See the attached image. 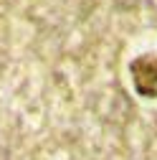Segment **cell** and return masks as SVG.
<instances>
[{
	"mask_svg": "<svg viewBox=\"0 0 157 160\" xmlns=\"http://www.w3.org/2000/svg\"><path fill=\"white\" fill-rule=\"evenodd\" d=\"M134 92L147 99H157V56H137L129 64Z\"/></svg>",
	"mask_w": 157,
	"mask_h": 160,
	"instance_id": "6da1fadb",
	"label": "cell"
}]
</instances>
